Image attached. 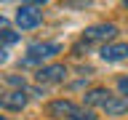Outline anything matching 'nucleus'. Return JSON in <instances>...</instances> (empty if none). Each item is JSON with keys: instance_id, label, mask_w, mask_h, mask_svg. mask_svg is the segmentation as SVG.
Returning <instances> with one entry per match:
<instances>
[{"instance_id": "10", "label": "nucleus", "mask_w": 128, "mask_h": 120, "mask_svg": "<svg viewBox=\"0 0 128 120\" xmlns=\"http://www.w3.org/2000/svg\"><path fill=\"white\" fill-rule=\"evenodd\" d=\"M19 32L14 30H0V48H6V46H14V43H19Z\"/></svg>"}, {"instance_id": "9", "label": "nucleus", "mask_w": 128, "mask_h": 120, "mask_svg": "<svg viewBox=\"0 0 128 120\" xmlns=\"http://www.w3.org/2000/svg\"><path fill=\"white\" fill-rule=\"evenodd\" d=\"M110 91L107 88H91L86 96H83V107H104V102L110 99Z\"/></svg>"}, {"instance_id": "8", "label": "nucleus", "mask_w": 128, "mask_h": 120, "mask_svg": "<svg viewBox=\"0 0 128 120\" xmlns=\"http://www.w3.org/2000/svg\"><path fill=\"white\" fill-rule=\"evenodd\" d=\"M110 118H120V115H126L128 112V96H110L102 107Z\"/></svg>"}, {"instance_id": "6", "label": "nucleus", "mask_w": 128, "mask_h": 120, "mask_svg": "<svg viewBox=\"0 0 128 120\" xmlns=\"http://www.w3.org/2000/svg\"><path fill=\"white\" fill-rule=\"evenodd\" d=\"M0 107L11 110V112H22L27 107V94L24 91H8V94L0 96Z\"/></svg>"}, {"instance_id": "15", "label": "nucleus", "mask_w": 128, "mask_h": 120, "mask_svg": "<svg viewBox=\"0 0 128 120\" xmlns=\"http://www.w3.org/2000/svg\"><path fill=\"white\" fill-rule=\"evenodd\" d=\"M6 24H8V19H6V16H0V30H6Z\"/></svg>"}, {"instance_id": "3", "label": "nucleus", "mask_w": 128, "mask_h": 120, "mask_svg": "<svg viewBox=\"0 0 128 120\" xmlns=\"http://www.w3.org/2000/svg\"><path fill=\"white\" fill-rule=\"evenodd\" d=\"M38 83H43V86H51V83H62L64 78H67V67L64 64H46V67H40L38 70Z\"/></svg>"}, {"instance_id": "14", "label": "nucleus", "mask_w": 128, "mask_h": 120, "mask_svg": "<svg viewBox=\"0 0 128 120\" xmlns=\"http://www.w3.org/2000/svg\"><path fill=\"white\" fill-rule=\"evenodd\" d=\"M6 59H8V54H6V48H0V64L6 62Z\"/></svg>"}, {"instance_id": "1", "label": "nucleus", "mask_w": 128, "mask_h": 120, "mask_svg": "<svg viewBox=\"0 0 128 120\" xmlns=\"http://www.w3.org/2000/svg\"><path fill=\"white\" fill-rule=\"evenodd\" d=\"M56 54H62L59 43H35V46H30L27 56H22V67H38V64H43L46 59H51Z\"/></svg>"}, {"instance_id": "11", "label": "nucleus", "mask_w": 128, "mask_h": 120, "mask_svg": "<svg viewBox=\"0 0 128 120\" xmlns=\"http://www.w3.org/2000/svg\"><path fill=\"white\" fill-rule=\"evenodd\" d=\"M70 120H96V115H94V110H86V107L80 110V107H78V112H75Z\"/></svg>"}, {"instance_id": "12", "label": "nucleus", "mask_w": 128, "mask_h": 120, "mask_svg": "<svg viewBox=\"0 0 128 120\" xmlns=\"http://www.w3.org/2000/svg\"><path fill=\"white\" fill-rule=\"evenodd\" d=\"M8 83H11V86H19V91H24V78H19V75H11Z\"/></svg>"}, {"instance_id": "4", "label": "nucleus", "mask_w": 128, "mask_h": 120, "mask_svg": "<svg viewBox=\"0 0 128 120\" xmlns=\"http://www.w3.org/2000/svg\"><path fill=\"white\" fill-rule=\"evenodd\" d=\"M118 35V27L115 24H94V27H88L83 40L86 43H102V40H112Z\"/></svg>"}, {"instance_id": "5", "label": "nucleus", "mask_w": 128, "mask_h": 120, "mask_svg": "<svg viewBox=\"0 0 128 120\" xmlns=\"http://www.w3.org/2000/svg\"><path fill=\"white\" fill-rule=\"evenodd\" d=\"M75 112H78V104L70 102V99H56V102L48 104V115H51V118H56V120H62V118L70 120Z\"/></svg>"}, {"instance_id": "2", "label": "nucleus", "mask_w": 128, "mask_h": 120, "mask_svg": "<svg viewBox=\"0 0 128 120\" xmlns=\"http://www.w3.org/2000/svg\"><path fill=\"white\" fill-rule=\"evenodd\" d=\"M40 22H43V11H40V6H35V3H24V6H19V11H16V24H19V30H35Z\"/></svg>"}, {"instance_id": "16", "label": "nucleus", "mask_w": 128, "mask_h": 120, "mask_svg": "<svg viewBox=\"0 0 128 120\" xmlns=\"http://www.w3.org/2000/svg\"><path fill=\"white\" fill-rule=\"evenodd\" d=\"M0 120H8V118H3V115H0Z\"/></svg>"}, {"instance_id": "7", "label": "nucleus", "mask_w": 128, "mask_h": 120, "mask_svg": "<svg viewBox=\"0 0 128 120\" xmlns=\"http://www.w3.org/2000/svg\"><path fill=\"white\" fill-rule=\"evenodd\" d=\"M102 59L104 62H123V59H128V43H104Z\"/></svg>"}, {"instance_id": "17", "label": "nucleus", "mask_w": 128, "mask_h": 120, "mask_svg": "<svg viewBox=\"0 0 128 120\" xmlns=\"http://www.w3.org/2000/svg\"><path fill=\"white\" fill-rule=\"evenodd\" d=\"M126 8H128V0H126Z\"/></svg>"}, {"instance_id": "13", "label": "nucleus", "mask_w": 128, "mask_h": 120, "mask_svg": "<svg viewBox=\"0 0 128 120\" xmlns=\"http://www.w3.org/2000/svg\"><path fill=\"white\" fill-rule=\"evenodd\" d=\"M118 88L123 91V94H128V78H123V80H120V83H118Z\"/></svg>"}]
</instances>
